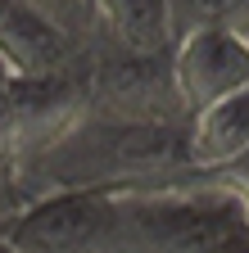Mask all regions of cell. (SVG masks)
I'll list each match as a JSON object with an SVG mask.
<instances>
[{
  "instance_id": "3",
  "label": "cell",
  "mask_w": 249,
  "mask_h": 253,
  "mask_svg": "<svg viewBox=\"0 0 249 253\" xmlns=\"http://www.w3.org/2000/svg\"><path fill=\"white\" fill-rule=\"evenodd\" d=\"M86 113V86L77 73L54 77H18L14 73V163H27L41 149H50L68 126Z\"/></svg>"
},
{
  "instance_id": "9",
  "label": "cell",
  "mask_w": 249,
  "mask_h": 253,
  "mask_svg": "<svg viewBox=\"0 0 249 253\" xmlns=\"http://www.w3.org/2000/svg\"><path fill=\"white\" fill-rule=\"evenodd\" d=\"M14 163V68L0 59V172Z\"/></svg>"
},
{
  "instance_id": "4",
  "label": "cell",
  "mask_w": 249,
  "mask_h": 253,
  "mask_svg": "<svg viewBox=\"0 0 249 253\" xmlns=\"http://www.w3.org/2000/svg\"><path fill=\"white\" fill-rule=\"evenodd\" d=\"M0 59L18 77H54L77 68V37L18 0H0Z\"/></svg>"
},
{
  "instance_id": "2",
  "label": "cell",
  "mask_w": 249,
  "mask_h": 253,
  "mask_svg": "<svg viewBox=\"0 0 249 253\" xmlns=\"http://www.w3.org/2000/svg\"><path fill=\"white\" fill-rule=\"evenodd\" d=\"M172 86L186 118L249 86V45L236 32H186L172 50Z\"/></svg>"
},
{
  "instance_id": "7",
  "label": "cell",
  "mask_w": 249,
  "mask_h": 253,
  "mask_svg": "<svg viewBox=\"0 0 249 253\" xmlns=\"http://www.w3.org/2000/svg\"><path fill=\"white\" fill-rule=\"evenodd\" d=\"M177 41L186 32H236L249 37V0H168Z\"/></svg>"
},
{
  "instance_id": "1",
  "label": "cell",
  "mask_w": 249,
  "mask_h": 253,
  "mask_svg": "<svg viewBox=\"0 0 249 253\" xmlns=\"http://www.w3.org/2000/svg\"><path fill=\"white\" fill-rule=\"evenodd\" d=\"M0 244L14 253H136L132 195L68 190L18 208Z\"/></svg>"
},
{
  "instance_id": "5",
  "label": "cell",
  "mask_w": 249,
  "mask_h": 253,
  "mask_svg": "<svg viewBox=\"0 0 249 253\" xmlns=\"http://www.w3.org/2000/svg\"><path fill=\"white\" fill-rule=\"evenodd\" d=\"M104 41V54L168 59L177 50V27L168 0H91V23Z\"/></svg>"
},
{
  "instance_id": "8",
  "label": "cell",
  "mask_w": 249,
  "mask_h": 253,
  "mask_svg": "<svg viewBox=\"0 0 249 253\" xmlns=\"http://www.w3.org/2000/svg\"><path fill=\"white\" fill-rule=\"evenodd\" d=\"M18 5L37 9V14L50 18L54 27H64L68 37H82V27L91 23V0H18Z\"/></svg>"
},
{
  "instance_id": "11",
  "label": "cell",
  "mask_w": 249,
  "mask_h": 253,
  "mask_svg": "<svg viewBox=\"0 0 249 253\" xmlns=\"http://www.w3.org/2000/svg\"><path fill=\"white\" fill-rule=\"evenodd\" d=\"M245 45H249V37H245Z\"/></svg>"
},
{
  "instance_id": "10",
  "label": "cell",
  "mask_w": 249,
  "mask_h": 253,
  "mask_svg": "<svg viewBox=\"0 0 249 253\" xmlns=\"http://www.w3.org/2000/svg\"><path fill=\"white\" fill-rule=\"evenodd\" d=\"M208 185H217V190H227L231 199H240V208L249 212V149L236 158V163H227V168H217V172H199Z\"/></svg>"
},
{
  "instance_id": "6",
  "label": "cell",
  "mask_w": 249,
  "mask_h": 253,
  "mask_svg": "<svg viewBox=\"0 0 249 253\" xmlns=\"http://www.w3.org/2000/svg\"><path fill=\"white\" fill-rule=\"evenodd\" d=\"M245 149H249V86L191 118L186 163H191V176H199V172H217V168L236 163Z\"/></svg>"
}]
</instances>
